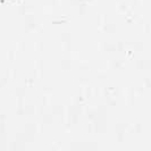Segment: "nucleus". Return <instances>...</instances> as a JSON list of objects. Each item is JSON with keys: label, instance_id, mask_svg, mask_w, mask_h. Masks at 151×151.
I'll use <instances>...</instances> for the list:
<instances>
[]
</instances>
